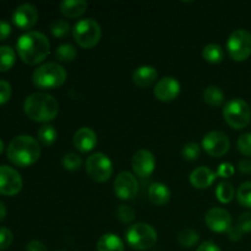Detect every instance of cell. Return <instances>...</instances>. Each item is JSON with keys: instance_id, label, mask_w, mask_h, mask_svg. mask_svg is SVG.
<instances>
[{"instance_id": "cell-1", "label": "cell", "mask_w": 251, "mask_h": 251, "mask_svg": "<svg viewBox=\"0 0 251 251\" xmlns=\"http://www.w3.org/2000/svg\"><path fill=\"white\" fill-rule=\"evenodd\" d=\"M50 50V42L38 31H28L21 34L16 42V51L27 65H37L44 61Z\"/></svg>"}, {"instance_id": "cell-2", "label": "cell", "mask_w": 251, "mask_h": 251, "mask_svg": "<svg viewBox=\"0 0 251 251\" xmlns=\"http://www.w3.org/2000/svg\"><path fill=\"white\" fill-rule=\"evenodd\" d=\"M6 156L12 164L21 168L32 166L41 157V145L38 140L29 135H19L9 142Z\"/></svg>"}, {"instance_id": "cell-3", "label": "cell", "mask_w": 251, "mask_h": 251, "mask_svg": "<svg viewBox=\"0 0 251 251\" xmlns=\"http://www.w3.org/2000/svg\"><path fill=\"white\" fill-rule=\"evenodd\" d=\"M24 110L33 122L48 124L58 117L59 102L49 93L34 92L25 100Z\"/></svg>"}, {"instance_id": "cell-4", "label": "cell", "mask_w": 251, "mask_h": 251, "mask_svg": "<svg viewBox=\"0 0 251 251\" xmlns=\"http://www.w3.org/2000/svg\"><path fill=\"white\" fill-rule=\"evenodd\" d=\"M68 74L60 64L49 61L39 65L32 74V82L39 90H55L65 83Z\"/></svg>"}, {"instance_id": "cell-5", "label": "cell", "mask_w": 251, "mask_h": 251, "mask_svg": "<svg viewBox=\"0 0 251 251\" xmlns=\"http://www.w3.org/2000/svg\"><path fill=\"white\" fill-rule=\"evenodd\" d=\"M157 232L151 225L144 222L134 223L125 232V239L130 248L139 251L149 250L157 243Z\"/></svg>"}, {"instance_id": "cell-6", "label": "cell", "mask_w": 251, "mask_h": 251, "mask_svg": "<svg viewBox=\"0 0 251 251\" xmlns=\"http://www.w3.org/2000/svg\"><path fill=\"white\" fill-rule=\"evenodd\" d=\"M73 37L78 47L83 49H92L102 38V28L100 25L91 17L81 19L74 25Z\"/></svg>"}, {"instance_id": "cell-7", "label": "cell", "mask_w": 251, "mask_h": 251, "mask_svg": "<svg viewBox=\"0 0 251 251\" xmlns=\"http://www.w3.org/2000/svg\"><path fill=\"white\" fill-rule=\"evenodd\" d=\"M223 119L228 126L234 130H242L250 124L251 109L242 98H234L227 102L223 108Z\"/></svg>"}, {"instance_id": "cell-8", "label": "cell", "mask_w": 251, "mask_h": 251, "mask_svg": "<svg viewBox=\"0 0 251 251\" xmlns=\"http://www.w3.org/2000/svg\"><path fill=\"white\" fill-rule=\"evenodd\" d=\"M227 53L232 60L245 61L251 55V33L244 28L232 32L227 41Z\"/></svg>"}, {"instance_id": "cell-9", "label": "cell", "mask_w": 251, "mask_h": 251, "mask_svg": "<svg viewBox=\"0 0 251 251\" xmlns=\"http://www.w3.org/2000/svg\"><path fill=\"white\" fill-rule=\"evenodd\" d=\"M86 173L96 183H105L113 176V163L103 152L92 153L86 161Z\"/></svg>"}, {"instance_id": "cell-10", "label": "cell", "mask_w": 251, "mask_h": 251, "mask_svg": "<svg viewBox=\"0 0 251 251\" xmlns=\"http://www.w3.org/2000/svg\"><path fill=\"white\" fill-rule=\"evenodd\" d=\"M201 147L205 150L206 153L211 157H222L228 153L230 149V141L229 137L222 131H213L207 132L203 136L202 142H201Z\"/></svg>"}, {"instance_id": "cell-11", "label": "cell", "mask_w": 251, "mask_h": 251, "mask_svg": "<svg viewBox=\"0 0 251 251\" xmlns=\"http://www.w3.org/2000/svg\"><path fill=\"white\" fill-rule=\"evenodd\" d=\"M114 194L120 200H132L139 193V181L130 172H120L114 179Z\"/></svg>"}, {"instance_id": "cell-12", "label": "cell", "mask_w": 251, "mask_h": 251, "mask_svg": "<svg viewBox=\"0 0 251 251\" xmlns=\"http://www.w3.org/2000/svg\"><path fill=\"white\" fill-rule=\"evenodd\" d=\"M24 181L16 169L0 166V195L15 196L22 190Z\"/></svg>"}, {"instance_id": "cell-13", "label": "cell", "mask_w": 251, "mask_h": 251, "mask_svg": "<svg viewBox=\"0 0 251 251\" xmlns=\"http://www.w3.org/2000/svg\"><path fill=\"white\" fill-rule=\"evenodd\" d=\"M205 223L212 232L227 233L232 227V216L222 207H212L206 212Z\"/></svg>"}, {"instance_id": "cell-14", "label": "cell", "mask_w": 251, "mask_h": 251, "mask_svg": "<svg viewBox=\"0 0 251 251\" xmlns=\"http://www.w3.org/2000/svg\"><path fill=\"white\" fill-rule=\"evenodd\" d=\"M131 167L135 176H140V178H149L156 168L154 154L149 150H139L132 157Z\"/></svg>"}, {"instance_id": "cell-15", "label": "cell", "mask_w": 251, "mask_h": 251, "mask_svg": "<svg viewBox=\"0 0 251 251\" xmlns=\"http://www.w3.org/2000/svg\"><path fill=\"white\" fill-rule=\"evenodd\" d=\"M38 10L34 5L28 4H21L15 9L14 14H12V22L15 26L19 27L21 29H31L38 22Z\"/></svg>"}, {"instance_id": "cell-16", "label": "cell", "mask_w": 251, "mask_h": 251, "mask_svg": "<svg viewBox=\"0 0 251 251\" xmlns=\"http://www.w3.org/2000/svg\"><path fill=\"white\" fill-rule=\"evenodd\" d=\"M180 83L176 77L166 76L156 82L153 88V95L161 102H172L180 93Z\"/></svg>"}, {"instance_id": "cell-17", "label": "cell", "mask_w": 251, "mask_h": 251, "mask_svg": "<svg viewBox=\"0 0 251 251\" xmlns=\"http://www.w3.org/2000/svg\"><path fill=\"white\" fill-rule=\"evenodd\" d=\"M97 134L93 129L87 126H82L74 134L73 144L77 151L81 153H88L92 151L97 145Z\"/></svg>"}, {"instance_id": "cell-18", "label": "cell", "mask_w": 251, "mask_h": 251, "mask_svg": "<svg viewBox=\"0 0 251 251\" xmlns=\"http://www.w3.org/2000/svg\"><path fill=\"white\" fill-rule=\"evenodd\" d=\"M216 178H217V174L212 169L206 166H201L191 172L189 176V181H190L191 186L199 189V190H202V189L210 188L215 183Z\"/></svg>"}, {"instance_id": "cell-19", "label": "cell", "mask_w": 251, "mask_h": 251, "mask_svg": "<svg viewBox=\"0 0 251 251\" xmlns=\"http://www.w3.org/2000/svg\"><path fill=\"white\" fill-rule=\"evenodd\" d=\"M158 77V71L151 65H142L132 73V81L140 88H147L153 85Z\"/></svg>"}, {"instance_id": "cell-20", "label": "cell", "mask_w": 251, "mask_h": 251, "mask_svg": "<svg viewBox=\"0 0 251 251\" xmlns=\"http://www.w3.org/2000/svg\"><path fill=\"white\" fill-rule=\"evenodd\" d=\"M88 4L85 0H64L59 4L60 12L66 19H77L87 10Z\"/></svg>"}, {"instance_id": "cell-21", "label": "cell", "mask_w": 251, "mask_h": 251, "mask_svg": "<svg viewBox=\"0 0 251 251\" xmlns=\"http://www.w3.org/2000/svg\"><path fill=\"white\" fill-rule=\"evenodd\" d=\"M150 201L156 206H164L171 200V190L163 183H153L147 191Z\"/></svg>"}, {"instance_id": "cell-22", "label": "cell", "mask_w": 251, "mask_h": 251, "mask_svg": "<svg viewBox=\"0 0 251 251\" xmlns=\"http://www.w3.org/2000/svg\"><path fill=\"white\" fill-rule=\"evenodd\" d=\"M96 248L97 251H124L125 244L114 233H105L98 239Z\"/></svg>"}, {"instance_id": "cell-23", "label": "cell", "mask_w": 251, "mask_h": 251, "mask_svg": "<svg viewBox=\"0 0 251 251\" xmlns=\"http://www.w3.org/2000/svg\"><path fill=\"white\" fill-rule=\"evenodd\" d=\"M203 100L207 103L210 107H222L225 104L226 96L223 91L217 86H208L203 91Z\"/></svg>"}, {"instance_id": "cell-24", "label": "cell", "mask_w": 251, "mask_h": 251, "mask_svg": "<svg viewBox=\"0 0 251 251\" xmlns=\"http://www.w3.org/2000/svg\"><path fill=\"white\" fill-rule=\"evenodd\" d=\"M37 137H38L37 140L39 144L44 145V146H51L55 144L56 139H58V132L53 125L43 124L37 130Z\"/></svg>"}, {"instance_id": "cell-25", "label": "cell", "mask_w": 251, "mask_h": 251, "mask_svg": "<svg viewBox=\"0 0 251 251\" xmlns=\"http://www.w3.org/2000/svg\"><path fill=\"white\" fill-rule=\"evenodd\" d=\"M202 58L210 64H218L225 58V51L220 44L210 43L203 47Z\"/></svg>"}, {"instance_id": "cell-26", "label": "cell", "mask_w": 251, "mask_h": 251, "mask_svg": "<svg viewBox=\"0 0 251 251\" xmlns=\"http://www.w3.org/2000/svg\"><path fill=\"white\" fill-rule=\"evenodd\" d=\"M54 56L61 63H71L77 56V49L70 43H63L56 47L55 51H54Z\"/></svg>"}, {"instance_id": "cell-27", "label": "cell", "mask_w": 251, "mask_h": 251, "mask_svg": "<svg viewBox=\"0 0 251 251\" xmlns=\"http://www.w3.org/2000/svg\"><path fill=\"white\" fill-rule=\"evenodd\" d=\"M16 61V53L10 46H0V73L9 71Z\"/></svg>"}, {"instance_id": "cell-28", "label": "cell", "mask_w": 251, "mask_h": 251, "mask_svg": "<svg viewBox=\"0 0 251 251\" xmlns=\"http://www.w3.org/2000/svg\"><path fill=\"white\" fill-rule=\"evenodd\" d=\"M216 198L220 201L221 203H229L230 201L234 199V196L237 195L234 190V186L230 181L223 180L216 188Z\"/></svg>"}, {"instance_id": "cell-29", "label": "cell", "mask_w": 251, "mask_h": 251, "mask_svg": "<svg viewBox=\"0 0 251 251\" xmlns=\"http://www.w3.org/2000/svg\"><path fill=\"white\" fill-rule=\"evenodd\" d=\"M200 242V234L195 229L186 228L178 234V243L183 248H194Z\"/></svg>"}, {"instance_id": "cell-30", "label": "cell", "mask_w": 251, "mask_h": 251, "mask_svg": "<svg viewBox=\"0 0 251 251\" xmlns=\"http://www.w3.org/2000/svg\"><path fill=\"white\" fill-rule=\"evenodd\" d=\"M49 31H50L51 36L55 38H65L70 32V24L63 19L54 20L49 26Z\"/></svg>"}, {"instance_id": "cell-31", "label": "cell", "mask_w": 251, "mask_h": 251, "mask_svg": "<svg viewBox=\"0 0 251 251\" xmlns=\"http://www.w3.org/2000/svg\"><path fill=\"white\" fill-rule=\"evenodd\" d=\"M61 164H63V167L66 171H78L82 167V159L75 152H68L61 158Z\"/></svg>"}, {"instance_id": "cell-32", "label": "cell", "mask_w": 251, "mask_h": 251, "mask_svg": "<svg viewBox=\"0 0 251 251\" xmlns=\"http://www.w3.org/2000/svg\"><path fill=\"white\" fill-rule=\"evenodd\" d=\"M237 200L243 207L251 208V181H245L238 188Z\"/></svg>"}, {"instance_id": "cell-33", "label": "cell", "mask_w": 251, "mask_h": 251, "mask_svg": "<svg viewBox=\"0 0 251 251\" xmlns=\"http://www.w3.org/2000/svg\"><path fill=\"white\" fill-rule=\"evenodd\" d=\"M117 218L124 225H130L135 221V217H136V212H135L134 208L131 206L127 205H119L117 208Z\"/></svg>"}, {"instance_id": "cell-34", "label": "cell", "mask_w": 251, "mask_h": 251, "mask_svg": "<svg viewBox=\"0 0 251 251\" xmlns=\"http://www.w3.org/2000/svg\"><path fill=\"white\" fill-rule=\"evenodd\" d=\"M201 154V146L196 142H189V144L184 145L183 149H181V156L186 161H196L199 159Z\"/></svg>"}, {"instance_id": "cell-35", "label": "cell", "mask_w": 251, "mask_h": 251, "mask_svg": "<svg viewBox=\"0 0 251 251\" xmlns=\"http://www.w3.org/2000/svg\"><path fill=\"white\" fill-rule=\"evenodd\" d=\"M238 151L243 154V156L251 157V132H245V134L240 135L237 142Z\"/></svg>"}, {"instance_id": "cell-36", "label": "cell", "mask_w": 251, "mask_h": 251, "mask_svg": "<svg viewBox=\"0 0 251 251\" xmlns=\"http://www.w3.org/2000/svg\"><path fill=\"white\" fill-rule=\"evenodd\" d=\"M14 242V234L6 227H0V251L9 249Z\"/></svg>"}, {"instance_id": "cell-37", "label": "cell", "mask_w": 251, "mask_h": 251, "mask_svg": "<svg viewBox=\"0 0 251 251\" xmlns=\"http://www.w3.org/2000/svg\"><path fill=\"white\" fill-rule=\"evenodd\" d=\"M237 226L239 228L240 232L244 234V233H250L251 232V212H244L238 217L237 220Z\"/></svg>"}, {"instance_id": "cell-38", "label": "cell", "mask_w": 251, "mask_h": 251, "mask_svg": "<svg viewBox=\"0 0 251 251\" xmlns=\"http://www.w3.org/2000/svg\"><path fill=\"white\" fill-rule=\"evenodd\" d=\"M12 95V88L6 80H0V105L9 102Z\"/></svg>"}, {"instance_id": "cell-39", "label": "cell", "mask_w": 251, "mask_h": 251, "mask_svg": "<svg viewBox=\"0 0 251 251\" xmlns=\"http://www.w3.org/2000/svg\"><path fill=\"white\" fill-rule=\"evenodd\" d=\"M234 173H235L234 166H233L232 163H229V162L221 163L220 166H218L217 172H216L217 176H221V178H225V179L230 178Z\"/></svg>"}, {"instance_id": "cell-40", "label": "cell", "mask_w": 251, "mask_h": 251, "mask_svg": "<svg viewBox=\"0 0 251 251\" xmlns=\"http://www.w3.org/2000/svg\"><path fill=\"white\" fill-rule=\"evenodd\" d=\"M26 251H48V248L41 240H31L27 244Z\"/></svg>"}, {"instance_id": "cell-41", "label": "cell", "mask_w": 251, "mask_h": 251, "mask_svg": "<svg viewBox=\"0 0 251 251\" xmlns=\"http://www.w3.org/2000/svg\"><path fill=\"white\" fill-rule=\"evenodd\" d=\"M11 33V25L7 21L0 20V41H4Z\"/></svg>"}, {"instance_id": "cell-42", "label": "cell", "mask_w": 251, "mask_h": 251, "mask_svg": "<svg viewBox=\"0 0 251 251\" xmlns=\"http://www.w3.org/2000/svg\"><path fill=\"white\" fill-rule=\"evenodd\" d=\"M228 234V238H229L232 242H238V240L242 239L243 237V233L240 232L239 228L237 227V226H232V227L229 228V230L227 232Z\"/></svg>"}, {"instance_id": "cell-43", "label": "cell", "mask_w": 251, "mask_h": 251, "mask_svg": "<svg viewBox=\"0 0 251 251\" xmlns=\"http://www.w3.org/2000/svg\"><path fill=\"white\" fill-rule=\"evenodd\" d=\"M238 169H239L240 173L243 174H250L251 173V159H242L238 163Z\"/></svg>"}, {"instance_id": "cell-44", "label": "cell", "mask_w": 251, "mask_h": 251, "mask_svg": "<svg viewBox=\"0 0 251 251\" xmlns=\"http://www.w3.org/2000/svg\"><path fill=\"white\" fill-rule=\"evenodd\" d=\"M196 251H222L213 242H203L198 247Z\"/></svg>"}, {"instance_id": "cell-45", "label": "cell", "mask_w": 251, "mask_h": 251, "mask_svg": "<svg viewBox=\"0 0 251 251\" xmlns=\"http://www.w3.org/2000/svg\"><path fill=\"white\" fill-rule=\"evenodd\" d=\"M5 217H6V207H5L4 202L0 201V222L4 221Z\"/></svg>"}, {"instance_id": "cell-46", "label": "cell", "mask_w": 251, "mask_h": 251, "mask_svg": "<svg viewBox=\"0 0 251 251\" xmlns=\"http://www.w3.org/2000/svg\"><path fill=\"white\" fill-rule=\"evenodd\" d=\"M4 147H5L4 141H2V140L0 139V154H1V153H2V151H4Z\"/></svg>"}]
</instances>
